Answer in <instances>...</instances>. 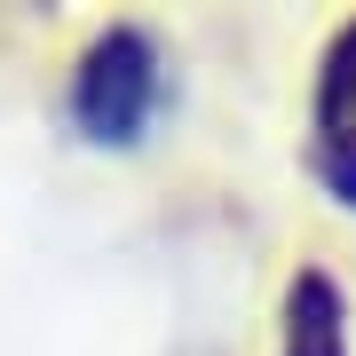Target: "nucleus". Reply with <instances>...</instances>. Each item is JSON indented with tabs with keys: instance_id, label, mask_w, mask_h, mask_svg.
I'll use <instances>...</instances> for the list:
<instances>
[{
	"instance_id": "f257e3e1",
	"label": "nucleus",
	"mask_w": 356,
	"mask_h": 356,
	"mask_svg": "<svg viewBox=\"0 0 356 356\" xmlns=\"http://www.w3.org/2000/svg\"><path fill=\"white\" fill-rule=\"evenodd\" d=\"M159 111V40L143 24H103L72 64V127L95 151H135Z\"/></svg>"
},
{
	"instance_id": "7ed1b4c3",
	"label": "nucleus",
	"mask_w": 356,
	"mask_h": 356,
	"mask_svg": "<svg viewBox=\"0 0 356 356\" xmlns=\"http://www.w3.org/2000/svg\"><path fill=\"white\" fill-rule=\"evenodd\" d=\"M277 356H348V285L301 261L285 285V348Z\"/></svg>"
},
{
	"instance_id": "f03ea898",
	"label": "nucleus",
	"mask_w": 356,
	"mask_h": 356,
	"mask_svg": "<svg viewBox=\"0 0 356 356\" xmlns=\"http://www.w3.org/2000/svg\"><path fill=\"white\" fill-rule=\"evenodd\" d=\"M309 175L332 206L356 214V16L332 24L309 88Z\"/></svg>"
}]
</instances>
